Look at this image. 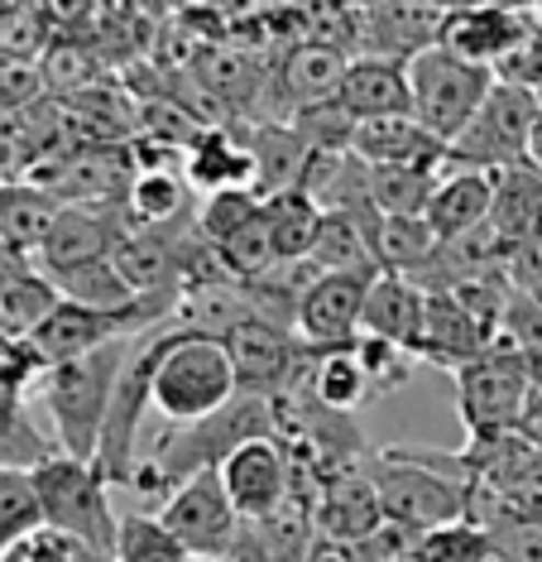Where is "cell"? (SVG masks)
<instances>
[{"label": "cell", "mask_w": 542, "mask_h": 562, "mask_svg": "<svg viewBox=\"0 0 542 562\" xmlns=\"http://www.w3.org/2000/svg\"><path fill=\"white\" fill-rule=\"evenodd\" d=\"M240 394L236 366L222 337H202L169 323L159 347V366H154V414L169 428H188L197 418H212L216 408H226Z\"/></svg>", "instance_id": "cell-1"}, {"label": "cell", "mask_w": 542, "mask_h": 562, "mask_svg": "<svg viewBox=\"0 0 542 562\" xmlns=\"http://www.w3.org/2000/svg\"><path fill=\"white\" fill-rule=\"evenodd\" d=\"M131 341H111L92 356H77V361L48 366L44 380H38V400H44L48 418H54V442L63 457H77V462H97L101 447V428H106L111 414V394L115 380L125 370V356H131Z\"/></svg>", "instance_id": "cell-2"}, {"label": "cell", "mask_w": 542, "mask_h": 562, "mask_svg": "<svg viewBox=\"0 0 542 562\" xmlns=\"http://www.w3.org/2000/svg\"><path fill=\"white\" fill-rule=\"evenodd\" d=\"M365 471L374 491H380L384 519L404 524V529L432 533V529H447V524L471 519V485L428 467L418 447L408 442L380 447V452H370Z\"/></svg>", "instance_id": "cell-3"}, {"label": "cell", "mask_w": 542, "mask_h": 562, "mask_svg": "<svg viewBox=\"0 0 542 562\" xmlns=\"http://www.w3.org/2000/svg\"><path fill=\"white\" fill-rule=\"evenodd\" d=\"M30 485L44 509V529L68 533V539L115 553V529L121 515L111 509V481L97 471V462H77V457H48L44 467L30 471Z\"/></svg>", "instance_id": "cell-4"}, {"label": "cell", "mask_w": 542, "mask_h": 562, "mask_svg": "<svg viewBox=\"0 0 542 562\" xmlns=\"http://www.w3.org/2000/svg\"><path fill=\"white\" fill-rule=\"evenodd\" d=\"M408 92H413V116L451 149L461 131L475 121V111L485 106V97L495 92V72L456 58L447 44H432L408 63Z\"/></svg>", "instance_id": "cell-5"}, {"label": "cell", "mask_w": 542, "mask_h": 562, "mask_svg": "<svg viewBox=\"0 0 542 562\" xmlns=\"http://www.w3.org/2000/svg\"><path fill=\"white\" fill-rule=\"evenodd\" d=\"M533 394V370L523 351L489 347L481 361L456 370V414L466 428V442H489L519 432L523 404Z\"/></svg>", "instance_id": "cell-6"}, {"label": "cell", "mask_w": 542, "mask_h": 562, "mask_svg": "<svg viewBox=\"0 0 542 562\" xmlns=\"http://www.w3.org/2000/svg\"><path fill=\"white\" fill-rule=\"evenodd\" d=\"M542 97L519 92V87L495 82V92L485 97V106L475 111V121L461 131V139L447 149L451 169H509V164H523L528 155V135H533Z\"/></svg>", "instance_id": "cell-7"}, {"label": "cell", "mask_w": 542, "mask_h": 562, "mask_svg": "<svg viewBox=\"0 0 542 562\" xmlns=\"http://www.w3.org/2000/svg\"><path fill=\"white\" fill-rule=\"evenodd\" d=\"M159 519L169 524V533L188 553H202V558H226L245 533V519L230 505L222 471H197L192 481H183L159 505Z\"/></svg>", "instance_id": "cell-8"}, {"label": "cell", "mask_w": 542, "mask_h": 562, "mask_svg": "<svg viewBox=\"0 0 542 562\" xmlns=\"http://www.w3.org/2000/svg\"><path fill=\"white\" fill-rule=\"evenodd\" d=\"M226 351H230V366H236V385L240 394H264L274 400L303 375V366L313 361V347L289 327H274V323H240L236 331L226 337Z\"/></svg>", "instance_id": "cell-9"}, {"label": "cell", "mask_w": 542, "mask_h": 562, "mask_svg": "<svg viewBox=\"0 0 542 562\" xmlns=\"http://www.w3.org/2000/svg\"><path fill=\"white\" fill-rule=\"evenodd\" d=\"M222 485L245 524H260L289 501L293 491V452L283 438H255L236 447L222 467Z\"/></svg>", "instance_id": "cell-10"}, {"label": "cell", "mask_w": 542, "mask_h": 562, "mask_svg": "<svg viewBox=\"0 0 542 562\" xmlns=\"http://www.w3.org/2000/svg\"><path fill=\"white\" fill-rule=\"evenodd\" d=\"M380 279V270H346V274H321L313 289L303 293L298 308V337L317 351L351 347L360 331V313H365V293Z\"/></svg>", "instance_id": "cell-11"}, {"label": "cell", "mask_w": 542, "mask_h": 562, "mask_svg": "<svg viewBox=\"0 0 542 562\" xmlns=\"http://www.w3.org/2000/svg\"><path fill=\"white\" fill-rule=\"evenodd\" d=\"M125 226H115V216L97 212V207H77V202H63L48 236L38 240L34 250V265L44 270L48 279H63L82 265H97V260H111L115 246H121Z\"/></svg>", "instance_id": "cell-12"}, {"label": "cell", "mask_w": 542, "mask_h": 562, "mask_svg": "<svg viewBox=\"0 0 542 562\" xmlns=\"http://www.w3.org/2000/svg\"><path fill=\"white\" fill-rule=\"evenodd\" d=\"M495 347V337L475 323L466 313V303L456 293H428L422 303V331H418V347H413V361H428L442 366L456 375L461 366L481 361V356Z\"/></svg>", "instance_id": "cell-13"}, {"label": "cell", "mask_w": 542, "mask_h": 562, "mask_svg": "<svg viewBox=\"0 0 542 562\" xmlns=\"http://www.w3.org/2000/svg\"><path fill=\"white\" fill-rule=\"evenodd\" d=\"M523 40H533V10H447L442 44L456 58L475 63V68L495 72Z\"/></svg>", "instance_id": "cell-14"}, {"label": "cell", "mask_w": 542, "mask_h": 562, "mask_svg": "<svg viewBox=\"0 0 542 562\" xmlns=\"http://www.w3.org/2000/svg\"><path fill=\"white\" fill-rule=\"evenodd\" d=\"M380 524H384V505H380V491H374L365 467L321 481V491H317V539L360 548Z\"/></svg>", "instance_id": "cell-15"}, {"label": "cell", "mask_w": 542, "mask_h": 562, "mask_svg": "<svg viewBox=\"0 0 542 562\" xmlns=\"http://www.w3.org/2000/svg\"><path fill=\"white\" fill-rule=\"evenodd\" d=\"M351 155L370 169H437L447 173V145L418 116H384L355 131Z\"/></svg>", "instance_id": "cell-16"}, {"label": "cell", "mask_w": 542, "mask_h": 562, "mask_svg": "<svg viewBox=\"0 0 542 562\" xmlns=\"http://www.w3.org/2000/svg\"><path fill=\"white\" fill-rule=\"evenodd\" d=\"M346 68H351V54L337 44H321V40H307V44H293L283 54L279 72H274V87L289 106V116L298 106H313V101H327L341 92L346 82Z\"/></svg>", "instance_id": "cell-17"}, {"label": "cell", "mask_w": 542, "mask_h": 562, "mask_svg": "<svg viewBox=\"0 0 542 562\" xmlns=\"http://www.w3.org/2000/svg\"><path fill=\"white\" fill-rule=\"evenodd\" d=\"M337 101L351 116L365 121H384V116H413V92H408V63H389V58H351L346 82Z\"/></svg>", "instance_id": "cell-18"}, {"label": "cell", "mask_w": 542, "mask_h": 562, "mask_svg": "<svg viewBox=\"0 0 542 562\" xmlns=\"http://www.w3.org/2000/svg\"><path fill=\"white\" fill-rule=\"evenodd\" d=\"M489 202H495V188H489V173L481 169H451L442 173V183H437V193L428 202V226L437 240H456L475 232V226L489 222Z\"/></svg>", "instance_id": "cell-19"}, {"label": "cell", "mask_w": 542, "mask_h": 562, "mask_svg": "<svg viewBox=\"0 0 542 562\" xmlns=\"http://www.w3.org/2000/svg\"><path fill=\"white\" fill-rule=\"evenodd\" d=\"M422 303H428V293H422L413 279L404 274H380L365 293V313H360V331H370V337H384V341H398L408 356L418 347V331H422Z\"/></svg>", "instance_id": "cell-20"}, {"label": "cell", "mask_w": 542, "mask_h": 562, "mask_svg": "<svg viewBox=\"0 0 542 562\" xmlns=\"http://www.w3.org/2000/svg\"><path fill=\"white\" fill-rule=\"evenodd\" d=\"M250 159H255V193L260 198H279V193H293L307 173V159L313 149L303 145V135L293 131L289 121H264L250 131Z\"/></svg>", "instance_id": "cell-21"}, {"label": "cell", "mask_w": 542, "mask_h": 562, "mask_svg": "<svg viewBox=\"0 0 542 562\" xmlns=\"http://www.w3.org/2000/svg\"><path fill=\"white\" fill-rule=\"evenodd\" d=\"M183 178L192 188H206V198L222 188H255L250 145H230L222 131H202L183 149Z\"/></svg>", "instance_id": "cell-22"}, {"label": "cell", "mask_w": 542, "mask_h": 562, "mask_svg": "<svg viewBox=\"0 0 542 562\" xmlns=\"http://www.w3.org/2000/svg\"><path fill=\"white\" fill-rule=\"evenodd\" d=\"M370 250H374V265H380L384 274L413 279L432 260L437 236H432L428 216H380V222L370 226Z\"/></svg>", "instance_id": "cell-23"}, {"label": "cell", "mask_w": 542, "mask_h": 562, "mask_svg": "<svg viewBox=\"0 0 542 562\" xmlns=\"http://www.w3.org/2000/svg\"><path fill=\"white\" fill-rule=\"evenodd\" d=\"M307 390H313V400L327 404L331 414H355V408H365L370 400H380L351 347L317 351L313 356V375H307Z\"/></svg>", "instance_id": "cell-24"}, {"label": "cell", "mask_w": 542, "mask_h": 562, "mask_svg": "<svg viewBox=\"0 0 542 562\" xmlns=\"http://www.w3.org/2000/svg\"><path fill=\"white\" fill-rule=\"evenodd\" d=\"M264 222H269V240H274L279 265H293L313 255L317 232H321V207L293 188V193L264 198Z\"/></svg>", "instance_id": "cell-25"}, {"label": "cell", "mask_w": 542, "mask_h": 562, "mask_svg": "<svg viewBox=\"0 0 542 562\" xmlns=\"http://www.w3.org/2000/svg\"><path fill=\"white\" fill-rule=\"evenodd\" d=\"M63 202H54L44 188L34 183H0V236L15 250H38V240L48 236Z\"/></svg>", "instance_id": "cell-26"}, {"label": "cell", "mask_w": 542, "mask_h": 562, "mask_svg": "<svg viewBox=\"0 0 542 562\" xmlns=\"http://www.w3.org/2000/svg\"><path fill=\"white\" fill-rule=\"evenodd\" d=\"M48 457H58V442L44 438L24 408V394L0 390V467L5 471H34Z\"/></svg>", "instance_id": "cell-27"}, {"label": "cell", "mask_w": 542, "mask_h": 562, "mask_svg": "<svg viewBox=\"0 0 542 562\" xmlns=\"http://www.w3.org/2000/svg\"><path fill=\"white\" fill-rule=\"evenodd\" d=\"M442 183L437 169H370L365 164V193L380 216H422Z\"/></svg>", "instance_id": "cell-28"}, {"label": "cell", "mask_w": 542, "mask_h": 562, "mask_svg": "<svg viewBox=\"0 0 542 562\" xmlns=\"http://www.w3.org/2000/svg\"><path fill=\"white\" fill-rule=\"evenodd\" d=\"M125 207L145 232H169L188 212V178L183 173H135L125 188Z\"/></svg>", "instance_id": "cell-29"}, {"label": "cell", "mask_w": 542, "mask_h": 562, "mask_svg": "<svg viewBox=\"0 0 542 562\" xmlns=\"http://www.w3.org/2000/svg\"><path fill=\"white\" fill-rule=\"evenodd\" d=\"M289 125L303 135L307 149H317V155H351V149H355V131H360V121L341 106L337 97L313 101V106H298L289 116Z\"/></svg>", "instance_id": "cell-30"}, {"label": "cell", "mask_w": 542, "mask_h": 562, "mask_svg": "<svg viewBox=\"0 0 542 562\" xmlns=\"http://www.w3.org/2000/svg\"><path fill=\"white\" fill-rule=\"evenodd\" d=\"M264 216V198L255 188H222L202 202V216H197V236L206 246H226L230 236H240L245 226H255Z\"/></svg>", "instance_id": "cell-31"}, {"label": "cell", "mask_w": 542, "mask_h": 562, "mask_svg": "<svg viewBox=\"0 0 542 562\" xmlns=\"http://www.w3.org/2000/svg\"><path fill=\"white\" fill-rule=\"evenodd\" d=\"M188 548L169 533L159 515H121L111 562H183Z\"/></svg>", "instance_id": "cell-32"}, {"label": "cell", "mask_w": 542, "mask_h": 562, "mask_svg": "<svg viewBox=\"0 0 542 562\" xmlns=\"http://www.w3.org/2000/svg\"><path fill=\"white\" fill-rule=\"evenodd\" d=\"M44 529V509L30 485V471H5L0 467V558L30 533Z\"/></svg>", "instance_id": "cell-33"}, {"label": "cell", "mask_w": 542, "mask_h": 562, "mask_svg": "<svg viewBox=\"0 0 542 562\" xmlns=\"http://www.w3.org/2000/svg\"><path fill=\"white\" fill-rule=\"evenodd\" d=\"M489 558H495L489 533L481 529V524H471V519L422 533L418 553H413V562H489Z\"/></svg>", "instance_id": "cell-34"}, {"label": "cell", "mask_w": 542, "mask_h": 562, "mask_svg": "<svg viewBox=\"0 0 542 562\" xmlns=\"http://www.w3.org/2000/svg\"><path fill=\"white\" fill-rule=\"evenodd\" d=\"M495 347L542 356V289H509L505 317H499V341Z\"/></svg>", "instance_id": "cell-35"}, {"label": "cell", "mask_w": 542, "mask_h": 562, "mask_svg": "<svg viewBox=\"0 0 542 562\" xmlns=\"http://www.w3.org/2000/svg\"><path fill=\"white\" fill-rule=\"evenodd\" d=\"M351 351H355L360 370L370 375L374 394H389V390H398L413 375V356L398 347V341H384V337H370V331H355Z\"/></svg>", "instance_id": "cell-36"}, {"label": "cell", "mask_w": 542, "mask_h": 562, "mask_svg": "<svg viewBox=\"0 0 542 562\" xmlns=\"http://www.w3.org/2000/svg\"><path fill=\"white\" fill-rule=\"evenodd\" d=\"M471 524L489 533V548L499 562H542V524L513 515H475Z\"/></svg>", "instance_id": "cell-37"}, {"label": "cell", "mask_w": 542, "mask_h": 562, "mask_svg": "<svg viewBox=\"0 0 542 562\" xmlns=\"http://www.w3.org/2000/svg\"><path fill=\"white\" fill-rule=\"evenodd\" d=\"M495 82L542 97V40H538V34H533V40H523L505 63H499V68H495Z\"/></svg>", "instance_id": "cell-38"}, {"label": "cell", "mask_w": 542, "mask_h": 562, "mask_svg": "<svg viewBox=\"0 0 542 562\" xmlns=\"http://www.w3.org/2000/svg\"><path fill=\"white\" fill-rule=\"evenodd\" d=\"M38 87H44V68H34V63H24V58L0 63V106L5 111L30 106V101L38 97Z\"/></svg>", "instance_id": "cell-39"}, {"label": "cell", "mask_w": 542, "mask_h": 562, "mask_svg": "<svg viewBox=\"0 0 542 562\" xmlns=\"http://www.w3.org/2000/svg\"><path fill=\"white\" fill-rule=\"evenodd\" d=\"M519 438H528L533 447H542V385H533V394H528V404H523Z\"/></svg>", "instance_id": "cell-40"}, {"label": "cell", "mask_w": 542, "mask_h": 562, "mask_svg": "<svg viewBox=\"0 0 542 562\" xmlns=\"http://www.w3.org/2000/svg\"><path fill=\"white\" fill-rule=\"evenodd\" d=\"M523 164H533V169L542 173V106H538V121H533V135H528V155Z\"/></svg>", "instance_id": "cell-41"}, {"label": "cell", "mask_w": 542, "mask_h": 562, "mask_svg": "<svg viewBox=\"0 0 542 562\" xmlns=\"http://www.w3.org/2000/svg\"><path fill=\"white\" fill-rule=\"evenodd\" d=\"M533 34L542 40V0H538V10H533Z\"/></svg>", "instance_id": "cell-42"}, {"label": "cell", "mask_w": 542, "mask_h": 562, "mask_svg": "<svg viewBox=\"0 0 542 562\" xmlns=\"http://www.w3.org/2000/svg\"><path fill=\"white\" fill-rule=\"evenodd\" d=\"M183 562H222V558H202V553H188Z\"/></svg>", "instance_id": "cell-43"}, {"label": "cell", "mask_w": 542, "mask_h": 562, "mask_svg": "<svg viewBox=\"0 0 542 562\" xmlns=\"http://www.w3.org/2000/svg\"><path fill=\"white\" fill-rule=\"evenodd\" d=\"M10 337V327H5V313H0V341H5Z\"/></svg>", "instance_id": "cell-44"}]
</instances>
